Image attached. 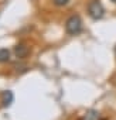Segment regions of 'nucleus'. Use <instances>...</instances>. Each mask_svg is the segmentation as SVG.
I'll return each mask as SVG.
<instances>
[{
	"mask_svg": "<svg viewBox=\"0 0 116 120\" xmlns=\"http://www.w3.org/2000/svg\"><path fill=\"white\" fill-rule=\"evenodd\" d=\"M110 2H112V3H115V4H116V0H110Z\"/></svg>",
	"mask_w": 116,
	"mask_h": 120,
	"instance_id": "nucleus-8",
	"label": "nucleus"
},
{
	"mask_svg": "<svg viewBox=\"0 0 116 120\" xmlns=\"http://www.w3.org/2000/svg\"><path fill=\"white\" fill-rule=\"evenodd\" d=\"M115 81H116V79H115Z\"/></svg>",
	"mask_w": 116,
	"mask_h": 120,
	"instance_id": "nucleus-9",
	"label": "nucleus"
},
{
	"mask_svg": "<svg viewBox=\"0 0 116 120\" xmlns=\"http://www.w3.org/2000/svg\"><path fill=\"white\" fill-rule=\"evenodd\" d=\"M12 102H13V93L10 90L3 92L2 93V103H3V106H9Z\"/></svg>",
	"mask_w": 116,
	"mask_h": 120,
	"instance_id": "nucleus-4",
	"label": "nucleus"
},
{
	"mask_svg": "<svg viewBox=\"0 0 116 120\" xmlns=\"http://www.w3.org/2000/svg\"><path fill=\"white\" fill-rule=\"evenodd\" d=\"M9 59H10V52H9V49L2 48V49H0V62H7Z\"/></svg>",
	"mask_w": 116,
	"mask_h": 120,
	"instance_id": "nucleus-6",
	"label": "nucleus"
},
{
	"mask_svg": "<svg viewBox=\"0 0 116 120\" xmlns=\"http://www.w3.org/2000/svg\"><path fill=\"white\" fill-rule=\"evenodd\" d=\"M88 14L93 20H101L105 14V9L99 0H91L88 4Z\"/></svg>",
	"mask_w": 116,
	"mask_h": 120,
	"instance_id": "nucleus-2",
	"label": "nucleus"
},
{
	"mask_svg": "<svg viewBox=\"0 0 116 120\" xmlns=\"http://www.w3.org/2000/svg\"><path fill=\"white\" fill-rule=\"evenodd\" d=\"M14 54H16L17 58L23 59V58H26V56L30 54V48H28L26 44H17V45L14 47Z\"/></svg>",
	"mask_w": 116,
	"mask_h": 120,
	"instance_id": "nucleus-3",
	"label": "nucleus"
},
{
	"mask_svg": "<svg viewBox=\"0 0 116 120\" xmlns=\"http://www.w3.org/2000/svg\"><path fill=\"white\" fill-rule=\"evenodd\" d=\"M82 19L79 16H71L65 21V31L70 35H77L82 31Z\"/></svg>",
	"mask_w": 116,
	"mask_h": 120,
	"instance_id": "nucleus-1",
	"label": "nucleus"
},
{
	"mask_svg": "<svg viewBox=\"0 0 116 120\" xmlns=\"http://www.w3.org/2000/svg\"><path fill=\"white\" fill-rule=\"evenodd\" d=\"M84 120H99V113L95 112V110H89V112L85 113Z\"/></svg>",
	"mask_w": 116,
	"mask_h": 120,
	"instance_id": "nucleus-5",
	"label": "nucleus"
},
{
	"mask_svg": "<svg viewBox=\"0 0 116 120\" xmlns=\"http://www.w3.org/2000/svg\"><path fill=\"white\" fill-rule=\"evenodd\" d=\"M52 2H54L55 6H60V7H61V6H67L70 0H52Z\"/></svg>",
	"mask_w": 116,
	"mask_h": 120,
	"instance_id": "nucleus-7",
	"label": "nucleus"
}]
</instances>
